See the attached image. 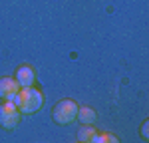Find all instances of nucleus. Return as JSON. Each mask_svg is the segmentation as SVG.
Here are the masks:
<instances>
[{
	"instance_id": "obj_1",
	"label": "nucleus",
	"mask_w": 149,
	"mask_h": 143,
	"mask_svg": "<svg viewBox=\"0 0 149 143\" xmlns=\"http://www.w3.org/2000/svg\"><path fill=\"white\" fill-rule=\"evenodd\" d=\"M12 101L20 109V113L28 115V113H34L38 109H42V106H44V94L38 87H34V85H28V87H20Z\"/></svg>"
},
{
	"instance_id": "obj_2",
	"label": "nucleus",
	"mask_w": 149,
	"mask_h": 143,
	"mask_svg": "<svg viewBox=\"0 0 149 143\" xmlns=\"http://www.w3.org/2000/svg\"><path fill=\"white\" fill-rule=\"evenodd\" d=\"M76 113H78V103L74 99H62L58 101L54 109H52V117L56 123L60 125H68L76 119Z\"/></svg>"
},
{
	"instance_id": "obj_3",
	"label": "nucleus",
	"mask_w": 149,
	"mask_h": 143,
	"mask_svg": "<svg viewBox=\"0 0 149 143\" xmlns=\"http://www.w3.org/2000/svg\"><path fill=\"white\" fill-rule=\"evenodd\" d=\"M20 109L16 107L14 101L10 99H2V103H0V127H4V129H12V127H16L18 125V121H20Z\"/></svg>"
},
{
	"instance_id": "obj_4",
	"label": "nucleus",
	"mask_w": 149,
	"mask_h": 143,
	"mask_svg": "<svg viewBox=\"0 0 149 143\" xmlns=\"http://www.w3.org/2000/svg\"><path fill=\"white\" fill-rule=\"evenodd\" d=\"M20 85L14 78H0V99H14V95L18 94Z\"/></svg>"
},
{
	"instance_id": "obj_5",
	"label": "nucleus",
	"mask_w": 149,
	"mask_h": 143,
	"mask_svg": "<svg viewBox=\"0 0 149 143\" xmlns=\"http://www.w3.org/2000/svg\"><path fill=\"white\" fill-rule=\"evenodd\" d=\"M14 80L18 82V85H20V87H28V85H32V83H34L36 74H34V70H32L30 66L22 64V66L16 70V74H14Z\"/></svg>"
},
{
	"instance_id": "obj_6",
	"label": "nucleus",
	"mask_w": 149,
	"mask_h": 143,
	"mask_svg": "<svg viewBox=\"0 0 149 143\" xmlns=\"http://www.w3.org/2000/svg\"><path fill=\"white\" fill-rule=\"evenodd\" d=\"M76 119H80L81 123H93L97 119V113L93 111L92 107L84 106V107H78V113H76Z\"/></svg>"
},
{
	"instance_id": "obj_7",
	"label": "nucleus",
	"mask_w": 149,
	"mask_h": 143,
	"mask_svg": "<svg viewBox=\"0 0 149 143\" xmlns=\"http://www.w3.org/2000/svg\"><path fill=\"white\" fill-rule=\"evenodd\" d=\"M93 135H95V129L92 127V123H81V129L78 131V141H90Z\"/></svg>"
},
{
	"instance_id": "obj_8",
	"label": "nucleus",
	"mask_w": 149,
	"mask_h": 143,
	"mask_svg": "<svg viewBox=\"0 0 149 143\" xmlns=\"http://www.w3.org/2000/svg\"><path fill=\"white\" fill-rule=\"evenodd\" d=\"M90 141H92V143H105V141L117 143V137H115V135H111V133H97V131H95V135H93Z\"/></svg>"
},
{
	"instance_id": "obj_9",
	"label": "nucleus",
	"mask_w": 149,
	"mask_h": 143,
	"mask_svg": "<svg viewBox=\"0 0 149 143\" xmlns=\"http://www.w3.org/2000/svg\"><path fill=\"white\" fill-rule=\"evenodd\" d=\"M147 127H149V121H143V127H141V139H145L147 141Z\"/></svg>"
}]
</instances>
